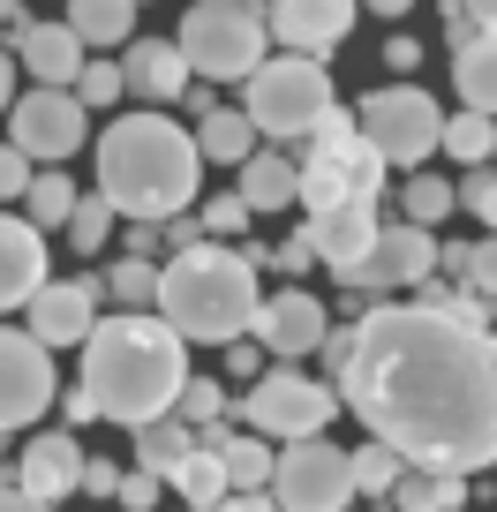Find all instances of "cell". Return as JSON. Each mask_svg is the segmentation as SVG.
I'll use <instances>...</instances> for the list:
<instances>
[{
	"label": "cell",
	"mask_w": 497,
	"mask_h": 512,
	"mask_svg": "<svg viewBox=\"0 0 497 512\" xmlns=\"http://www.w3.org/2000/svg\"><path fill=\"white\" fill-rule=\"evenodd\" d=\"M339 407L362 415L377 445L430 475H475L497 467V332L369 309L354 324V362L339 377Z\"/></svg>",
	"instance_id": "6da1fadb"
},
{
	"label": "cell",
	"mask_w": 497,
	"mask_h": 512,
	"mask_svg": "<svg viewBox=\"0 0 497 512\" xmlns=\"http://www.w3.org/2000/svg\"><path fill=\"white\" fill-rule=\"evenodd\" d=\"M83 392L98 400L106 422H151L174 415L181 384H189V339L159 317V309H121V317H98V332L83 339Z\"/></svg>",
	"instance_id": "7a4b0ae2"
},
{
	"label": "cell",
	"mask_w": 497,
	"mask_h": 512,
	"mask_svg": "<svg viewBox=\"0 0 497 512\" xmlns=\"http://www.w3.org/2000/svg\"><path fill=\"white\" fill-rule=\"evenodd\" d=\"M204 181V151L181 121L166 113H129L98 136V196L129 226H166L196 204Z\"/></svg>",
	"instance_id": "3957f363"
},
{
	"label": "cell",
	"mask_w": 497,
	"mask_h": 512,
	"mask_svg": "<svg viewBox=\"0 0 497 512\" xmlns=\"http://www.w3.org/2000/svg\"><path fill=\"white\" fill-rule=\"evenodd\" d=\"M257 264L241 249H181L174 264H159V317L174 324L189 347H234V339L257 332Z\"/></svg>",
	"instance_id": "277c9868"
},
{
	"label": "cell",
	"mask_w": 497,
	"mask_h": 512,
	"mask_svg": "<svg viewBox=\"0 0 497 512\" xmlns=\"http://www.w3.org/2000/svg\"><path fill=\"white\" fill-rule=\"evenodd\" d=\"M385 174H392V166L362 144V128H354L347 106H332L302 136V204L309 211H339V204H369V211H377Z\"/></svg>",
	"instance_id": "5b68a950"
},
{
	"label": "cell",
	"mask_w": 497,
	"mask_h": 512,
	"mask_svg": "<svg viewBox=\"0 0 497 512\" xmlns=\"http://www.w3.org/2000/svg\"><path fill=\"white\" fill-rule=\"evenodd\" d=\"M174 46L204 83H234V76L249 83L272 61V23H264L257 0H189Z\"/></svg>",
	"instance_id": "8992f818"
},
{
	"label": "cell",
	"mask_w": 497,
	"mask_h": 512,
	"mask_svg": "<svg viewBox=\"0 0 497 512\" xmlns=\"http://www.w3.org/2000/svg\"><path fill=\"white\" fill-rule=\"evenodd\" d=\"M332 68L324 61H302V53H272V61L249 76V121H257V136H279V144H294V136H309V128L332 113Z\"/></svg>",
	"instance_id": "52a82bcc"
},
{
	"label": "cell",
	"mask_w": 497,
	"mask_h": 512,
	"mask_svg": "<svg viewBox=\"0 0 497 512\" xmlns=\"http://www.w3.org/2000/svg\"><path fill=\"white\" fill-rule=\"evenodd\" d=\"M354 128H362V144L385 166H400V174H422V159L445 151V113H437V98L422 91V83L369 91L362 106H354Z\"/></svg>",
	"instance_id": "ba28073f"
},
{
	"label": "cell",
	"mask_w": 497,
	"mask_h": 512,
	"mask_svg": "<svg viewBox=\"0 0 497 512\" xmlns=\"http://www.w3.org/2000/svg\"><path fill=\"white\" fill-rule=\"evenodd\" d=\"M241 415H249L257 437H287V445H302V437H324V422L339 415V392L324 377H302L294 362H272L257 384H249Z\"/></svg>",
	"instance_id": "9c48e42d"
},
{
	"label": "cell",
	"mask_w": 497,
	"mask_h": 512,
	"mask_svg": "<svg viewBox=\"0 0 497 512\" xmlns=\"http://www.w3.org/2000/svg\"><path fill=\"white\" fill-rule=\"evenodd\" d=\"M8 144H16L31 166H68L83 144H91V106H83L76 91L31 83V91L8 106Z\"/></svg>",
	"instance_id": "30bf717a"
},
{
	"label": "cell",
	"mask_w": 497,
	"mask_h": 512,
	"mask_svg": "<svg viewBox=\"0 0 497 512\" xmlns=\"http://www.w3.org/2000/svg\"><path fill=\"white\" fill-rule=\"evenodd\" d=\"M272 497H279V512H347L362 497L354 490V452L324 445V437L287 445L272 467Z\"/></svg>",
	"instance_id": "8fae6325"
},
{
	"label": "cell",
	"mask_w": 497,
	"mask_h": 512,
	"mask_svg": "<svg viewBox=\"0 0 497 512\" xmlns=\"http://www.w3.org/2000/svg\"><path fill=\"white\" fill-rule=\"evenodd\" d=\"M53 407V354L23 324H0V437Z\"/></svg>",
	"instance_id": "7c38bea8"
},
{
	"label": "cell",
	"mask_w": 497,
	"mask_h": 512,
	"mask_svg": "<svg viewBox=\"0 0 497 512\" xmlns=\"http://www.w3.org/2000/svg\"><path fill=\"white\" fill-rule=\"evenodd\" d=\"M98 294H106V279H46L38 302L23 309V332H31L46 354L83 347V339L98 332Z\"/></svg>",
	"instance_id": "4fadbf2b"
},
{
	"label": "cell",
	"mask_w": 497,
	"mask_h": 512,
	"mask_svg": "<svg viewBox=\"0 0 497 512\" xmlns=\"http://www.w3.org/2000/svg\"><path fill=\"white\" fill-rule=\"evenodd\" d=\"M332 309L317 302V294H302V287H287V294H272V302L257 309V347L272 354V362H302V354H324V339H332Z\"/></svg>",
	"instance_id": "5bb4252c"
},
{
	"label": "cell",
	"mask_w": 497,
	"mask_h": 512,
	"mask_svg": "<svg viewBox=\"0 0 497 512\" xmlns=\"http://www.w3.org/2000/svg\"><path fill=\"white\" fill-rule=\"evenodd\" d=\"M437 249H445V241H437L430 226H407V219L377 226V249H369V264H362V279H354V294H392V287H422V279L437 272Z\"/></svg>",
	"instance_id": "9a60e30c"
},
{
	"label": "cell",
	"mask_w": 497,
	"mask_h": 512,
	"mask_svg": "<svg viewBox=\"0 0 497 512\" xmlns=\"http://www.w3.org/2000/svg\"><path fill=\"white\" fill-rule=\"evenodd\" d=\"M264 23H272L279 53L324 61V53L354 31V0H264Z\"/></svg>",
	"instance_id": "2e32d148"
},
{
	"label": "cell",
	"mask_w": 497,
	"mask_h": 512,
	"mask_svg": "<svg viewBox=\"0 0 497 512\" xmlns=\"http://www.w3.org/2000/svg\"><path fill=\"white\" fill-rule=\"evenodd\" d=\"M302 241L317 249L324 272H339V279L354 287V279H362V264H369V249H377V211H369V204L309 211V219H302Z\"/></svg>",
	"instance_id": "e0dca14e"
},
{
	"label": "cell",
	"mask_w": 497,
	"mask_h": 512,
	"mask_svg": "<svg viewBox=\"0 0 497 512\" xmlns=\"http://www.w3.org/2000/svg\"><path fill=\"white\" fill-rule=\"evenodd\" d=\"M16 490L38 497V505H61V497H76V490H83V445H76V430L31 437V445H23V460H16Z\"/></svg>",
	"instance_id": "ac0fdd59"
},
{
	"label": "cell",
	"mask_w": 497,
	"mask_h": 512,
	"mask_svg": "<svg viewBox=\"0 0 497 512\" xmlns=\"http://www.w3.org/2000/svg\"><path fill=\"white\" fill-rule=\"evenodd\" d=\"M121 76H129V91L159 113V106H174V98H189L196 68L181 61L174 38H129V46H121Z\"/></svg>",
	"instance_id": "d6986e66"
},
{
	"label": "cell",
	"mask_w": 497,
	"mask_h": 512,
	"mask_svg": "<svg viewBox=\"0 0 497 512\" xmlns=\"http://www.w3.org/2000/svg\"><path fill=\"white\" fill-rule=\"evenodd\" d=\"M46 287V234L31 219H8L0 211V317L8 309H31Z\"/></svg>",
	"instance_id": "ffe728a7"
},
{
	"label": "cell",
	"mask_w": 497,
	"mask_h": 512,
	"mask_svg": "<svg viewBox=\"0 0 497 512\" xmlns=\"http://www.w3.org/2000/svg\"><path fill=\"white\" fill-rule=\"evenodd\" d=\"M8 53H16V68H23L31 83H46V91H68V83L83 76V61H91V53H83V38L68 31V23H31Z\"/></svg>",
	"instance_id": "44dd1931"
},
{
	"label": "cell",
	"mask_w": 497,
	"mask_h": 512,
	"mask_svg": "<svg viewBox=\"0 0 497 512\" xmlns=\"http://www.w3.org/2000/svg\"><path fill=\"white\" fill-rule=\"evenodd\" d=\"M234 196L249 211H287V204H302V166H294L287 151H257V159L241 166Z\"/></svg>",
	"instance_id": "7402d4cb"
},
{
	"label": "cell",
	"mask_w": 497,
	"mask_h": 512,
	"mask_svg": "<svg viewBox=\"0 0 497 512\" xmlns=\"http://www.w3.org/2000/svg\"><path fill=\"white\" fill-rule=\"evenodd\" d=\"M196 151H204V166H249L264 144H257V121H249V113L219 106L211 121H196Z\"/></svg>",
	"instance_id": "603a6c76"
},
{
	"label": "cell",
	"mask_w": 497,
	"mask_h": 512,
	"mask_svg": "<svg viewBox=\"0 0 497 512\" xmlns=\"http://www.w3.org/2000/svg\"><path fill=\"white\" fill-rule=\"evenodd\" d=\"M189 460H196V430H189L181 415H166V422H151V430H136V467H144V475L174 482Z\"/></svg>",
	"instance_id": "cb8c5ba5"
},
{
	"label": "cell",
	"mask_w": 497,
	"mask_h": 512,
	"mask_svg": "<svg viewBox=\"0 0 497 512\" xmlns=\"http://www.w3.org/2000/svg\"><path fill=\"white\" fill-rule=\"evenodd\" d=\"M68 31L83 38V53H106V46H129L136 31V0H68Z\"/></svg>",
	"instance_id": "d4e9b609"
},
{
	"label": "cell",
	"mask_w": 497,
	"mask_h": 512,
	"mask_svg": "<svg viewBox=\"0 0 497 512\" xmlns=\"http://www.w3.org/2000/svg\"><path fill=\"white\" fill-rule=\"evenodd\" d=\"M452 83H460L467 113H490V121H497V31H482V46L452 53Z\"/></svg>",
	"instance_id": "484cf974"
},
{
	"label": "cell",
	"mask_w": 497,
	"mask_h": 512,
	"mask_svg": "<svg viewBox=\"0 0 497 512\" xmlns=\"http://www.w3.org/2000/svg\"><path fill=\"white\" fill-rule=\"evenodd\" d=\"M415 309L422 317H445V324H467V332H490V302H482L475 287H452V279H422L415 287Z\"/></svg>",
	"instance_id": "4316f807"
},
{
	"label": "cell",
	"mask_w": 497,
	"mask_h": 512,
	"mask_svg": "<svg viewBox=\"0 0 497 512\" xmlns=\"http://www.w3.org/2000/svg\"><path fill=\"white\" fill-rule=\"evenodd\" d=\"M400 512H460L467 505V475H430V467H407V482L392 490Z\"/></svg>",
	"instance_id": "83f0119b"
},
{
	"label": "cell",
	"mask_w": 497,
	"mask_h": 512,
	"mask_svg": "<svg viewBox=\"0 0 497 512\" xmlns=\"http://www.w3.org/2000/svg\"><path fill=\"white\" fill-rule=\"evenodd\" d=\"M174 490H181V505H189V512H211V505H226V497H234V482H226V460H219V452L196 445V460L174 475Z\"/></svg>",
	"instance_id": "f1b7e54d"
},
{
	"label": "cell",
	"mask_w": 497,
	"mask_h": 512,
	"mask_svg": "<svg viewBox=\"0 0 497 512\" xmlns=\"http://www.w3.org/2000/svg\"><path fill=\"white\" fill-rule=\"evenodd\" d=\"M23 211H31V226H38V234L68 226V211H76V181H68L61 166H46V174L31 181V196H23Z\"/></svg>",
	"instance_id": "f546056e"
},
{
	"label": "cell",
	"mask_w": 497,
	"mask_h": 512,
	"mask_svg": "<svg viewBox=\"0 0 497 512\" xmlns=\"http://www.w3.org/2000/svg\"><path fill=\"white\" fill-rule=\"evenodd\" d=\"M445 211H460V189H452V181L407 174V189H400V219H407V226H437Z\"/></svg>",
	"instance_id": "4dcf8cb0"
},
{
	"label": "cell",
	"mask_w": 497,
	"mask_h": 512,
	"mask_svg": "<svg viewBox=\"0 0 497 512\" xmlns=\"http://www.w3.org/2000/svg\"><path fill=\"white\" fill-rule=\"evenodd\" d=\"M445 151L452 159H467V166H490V151H497V121L490 113H445Z\"/></svg>",
	"instance_id": "1f68e13d"
},
{
	"label": "cell",
	"mask_w": 497,
	"mask_h": 512,
	"mask_svg": "<svg viewBox=\"0 0 497 512\" xmlns=\"http://www.w3.org/2000/svg\"><path fill=\"white\" fill-rule=\"evenodd\" d=\"M106 294H113L121 309H159V264H144V256L106 264Z\"/></svg>",
	"instance_id": "d6a6232c"
},
{
	"label": "cell",
	"mask_w": 497,
	"mask_h": 512,
	"mask_svg": "<svg viewBox=\"0 0 497 512\" xmlns=\"http://www.w3.org/2000/svg\"><path fill=\"white\" fill-rule=\"evenodd\" d=\"M400 482H407V460H400L392 445H377V437H369V445L354 452V490H362V497H392Z\"/></svg>",
	"instance_id": "836d02e7"
},
{
	"label": "cell",
	"mask_w": 497,
	"mask_h": 512,
	"mask_svg": "<svg viewBox=\"0 0 497 512\" xmlns=\"http://www.w3.org/2000/svg\"><path fill=\"white\" fill-rule=\"evenodd\" d=\"M113 219H121V211H113L106 196H76V211H68V241H76L83 256H98L106 234H113Z\"/></svg>",
	"instance_id": "e575fe53"
},
{
	"label": "cell",
	"mask_w": 497,
	"mask_h": 512,
	"mask_svg": "<svg viewBox=\"0 0 497 512\" xmlns=\"http://www.w3.org/2000/svg\"><path fill=\"white\" fill-rule=\"evenodd\" d=\"M174 415L189 422V430L226 422V384H219V377H189V384H181V400H174Z\"/></svg>",
	"instance_id": "d590c367"
},
{
	"label": "cell",
	"mask_w": 497,
	"mask_h": 512,
	"mask_svg": "<svg viewBox=\"0 0 497 512\" xmlns=\"http://www.w3.org/2000/svg\"><path fill=\"white\" fill-rule=\"evenodd\" d=\"M121 91H129L121 61H83V76H76V98H83V106H113Z\"/></svg>",
	"instance_id": "8d00e7d4"
},
{
	"label": "cell",
	"mask_w": 497,
	"mask_h": 512,
	"mask_svg": "<svg viewBox=\"0 0 497 512\" xmlns=\"http://www.w3.org/2000/svg\"><path fill=\"white\" fill-rule=\"evenodd\" d=\"M460 211H475V219L497 234V166H475V174L460 181Z\"/></svg>",
	"instance_id": "74e56055"
},
{
	"label": "cell",
	"mask_w": 497,
	"mask_h": 512,
	"mask_svg": "<svg viewBox=\"0 0 497 512\" xmlns=\"http://www.w3.org/2000/svg\"><path fill=\"white\" fill-rule=\"evenodd\" d=\"M460 287H475L482 302H497V234L467 241V279H460Z\"/></svg>",
	"instance_id": "f35d334b"
},
{
	"label": "cell",
	"mask_w": 497,
	"mask_h": 512,
	"mask_svg": "<svg viewBox=\"0 0 497 512\" xmlns=\"http://www.w3.org/2000/svg\"><path fill=\"white\" fill-rule=\"evenodd\" d=\"M31 159H23L16 144H0V204H23V196H31Z\"/></svg>",
	"instance_id": "ab89813d"
},
{
	"label": "cell",
	"mask_w": 497,
	"mask_h": 512,
	"mask_svg": "<svg viewBox=\"0 0 497 512\" xmlns=\"http://www.w3.org/2000/svg\"><path fill=\"white\" fill-rule=\"evenodd\" d=\"M437 23H445V46H452V53L482 46V23L467 16V0H445V8H437Z\"/></svg>",
	"instance_id": "60d3db41"
},
{
	"label": "cell",
	"mask_w": 497,
	"mask_h": 512,
	"mask_svg": "<svg viewBox=\"0 0 497 512\" xmlns=\"http://www.w3.org/2000/svg\"><path fill=\"white\" fill-rule=\"evenodd\" d=\"M196 219H204V234L219 241V234H241V219H249V204H241V196H211V204L196 211Z\"/></svg>",
	"instance_id": "b9f144b4"
},
{
	"label": "cell",
	"mask_w": 497,
	"mask_h": 512,
	"mask_svg": "<svg viewBox=\"0 0 497 512\" xmlns=\"http://www.w3.org/2000/svg\"><path fill=\"white\" fill-rule=\"evenodd\" d=\"M159 490H166L159 475H144V467H129V475H121V497H113V505H121V512H151V505H159Z\"/></svg>",
	"instance_id": "7bdbcfd3"
},
{
	"label": "cell",
	"mask_w": 497,
	"mask_h": 512,
	"mask_svg": "<svg viewBox=\"0 0 497 512\" xmlns=\"http://www.w3.org/2000/svg\"><path fill=\"white\" fill-rule=\"evenodd\" d=\"M264 377V347L257 339H234V347H226V384H257Z\"/></svg>",
	"instance_id": "ee69618b"
},
{
	"label": "cell",
	"mask_w": 497,
	"mask_h": 512,
	"mask_svg": "<svg viewBox=\"0 0 497 512\" xmlns=\"http://www.w3.org/2000/svg\"><path fill=\"white\" fill-rule=\"evenodd\" d=\"M354 362V324H332V339H324V384H339Z\"/></svg>",
	"instance_id": "f6af8a7d"
},
{
	"label": "cell",
	"mask_w": 497,
	"mask_h": 512,
	"mask_svg": "<svg viewBox=\"0 0 497 512\" xmlns=\"http://www.w3.org/2000/svg\"><path fill=\"white\" fill-rule=\"evenodd\" d=\"M309 264H317V249H309L302 234H294V241H279V249H272V272H294V279H302Z\"/></svg>",
	"instance_id": "bcb514c9"
},
{
	"label": "cell",
	"mask_w": 497,
	"mask_h": 512,
	"mask_svg": "<svg viewBox=\"0 0 497 512\" xmlns=\"http://www.w3.org/2000/svg\"><path fill=\"white\" fill-rule=\"evenodd\" d=\"M204 241H211L204 219H189V211H181V219H166V249H174V256H181V249H204Z\"/></svg>",
	"instance_id": "7dc6e473"
},
{
	"label": "cell",
	"mask_w": 497,
	"mask_h": 512,
	"mask_svg": "<svg viewBox=\"0 0 497 512\" xmlns=\"http://www.w3.org/2000/svg\"><path fill=\"white\" fill-rule=\"evenodd\" d=\"M83 490L91 497H121V467L113 460H83Z\"/></svg>",
	"instance_id": "c3c4849f"
},
{
	"label": "cell",
	"mask_w": 497,
	"mask_h": 512,
	"mask_svg": "<svg viewBox=\"0 0 497 512\" xmlns=\"http://www.w3.org/2000/svg\"><path fill=\"white\" fill-rule=\"evenodd\" d=\"M211 512H279V497L272 490H234L226 505H211Z\"/></svg>",
	"instance_id": "681fc988"
},
{
	"label": "cell",
	"mask_w": 497,
	"mask_h": 512,
	"mask_svg": "<svg viewBox=\"0 0 497 512\" xmlns=\"http://www.w3.org/2000/svg\"><path fill=\"white\" fill-rule=\"evenodd\" d=\"M61 415L68 422H98V400L83 392V384H68V392H61Z\"/></svg>",
	"instance_id": "f907efd6"
},
{
	"label": "cell",
	"mask_w": 497,
	"mask_h": 512,
	"mask_svg": "<svg viewBox=\"0 0 497 512\" xmlns=\"http://www.w3.org/2000/svg\"><path fill=\"white\" fill-rule=\"evenodd\" d=\"M16 76H23V68H16V53H8V46H0V113H8V106H16Z\"/></svg>",
	"instance_id": "816d5d0a"
},
{
	"label": "cell",
	"mask_w": 497,
	"mask_h": 512,
	"mask_svg": "<svg viewBox=\"0 0 497 512\" xmlns=\"http://www.w3.org/2000/svg\"><path fill=\"white\" fill-rule=\"evenodd\" d=\"M385 61H392V68H400V76H407V68H415V61H422V46H415V38H407V31H400V38H392V46H385Z\"/></svg>",
	"instance_id": "f5cc1de1"
},
{
	"label": "cell",
	"mask_w": 497,
	"mask_h": 512,
	"mask_svg": "<svg viewBox=\"0 0 497 512\" xmlns=\"http://www.w3.org/2000/svg\"><path fill=\"white\" fill-rule=\"evenodd\" d=\"M159 241H166V226H129V256H144V264H151Z\"/></svg>",
	"instance_id": "db71d44e"
},
{
	"label": "cell",
	"mask_w": 497,
	"mask_h": 512,
	"mask_svg": "<svg viewBox=\"0 0 497 512\" xmlns=\"http://www.w3.org/2000/svg\"><path fill=\"white\" fill-rule=\"evenodd\" d=\"M0 512H53V505H38V497H23L16 482H0Z\"/></svg>",
	"instance_id": "11a10c76"
},
{
	"label": "cell",
	"mask_w": 497,
	"mask_h": 512,
	"mask_svg": "<svg viewBox=\"0 0 497 512\" xmlns=\"http://www.w3.org/2000/svg\"><path fill=\"white\" fill-rule=\"evenodd\" d=\"M189 113H196V121H211V113H219V91H211V83H189Z\"/></svg>",
	"instance_id": "9f6ffc18"
},
{
	"label": "cell",
	"mask_w": 497,
	"mask_h": 512,
	"mask_svg": "<svg viewBox=\"0 0 497 512\" xmlns=\"http://www.w3.org/2000/svg\"><path fill=\"white\" fill-rule=\"evenodd\" d=\"M467 16H475L482 31H497V0H467Z\"/></svg>",
	"instance_id": "6f0895ef"
},
{
	"label": "cell",
	"mask_w": 497,
	"mask_h": 512,
	"mask_svg": "<svg viewBox=\"0 0 497 512\" xmlns=\"http://www.w3.org/2000/svg\"><path fill=\"white\" fill-rule=\"evenodd\" d=\"M362 8H377V16H407L415 0H362Z\"/></svg>",
	"instance_id": "680465c9"
},
{
	"label": "cell",
	"mask_w": 497,
	"mask_h": 512,
	"mask_svg": "<svg viewBox=\"0 0 497 512\" xmlns=\"http://www.w3.org/2000/svg\"><path fill=\"white\" fill-rule=\"evenodd\" d=\"M0 38H8V23H0Z\"/></svg>",
	"instance_id": "91938a15"
},
{
	"label": "cell",
	"mask_w": 497,
	"mask_h": 512,
	"mask_svg": "<svg viewBox=\"0 0 497 512\" xmlns=\"http://www.w3.org/2000/svg\"><path fill=\"white\" fill-rule=\"evenodd\" d=\"M490 166H497V151H490Z\"/></svg>",
	"instance_id": "94428289"
}]
</instances>
